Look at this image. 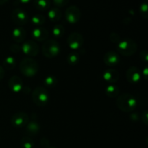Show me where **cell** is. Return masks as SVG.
Wrapping results in <instances>:
<instances>
[{
  "label": "cell",
  "instance_id": "cell-25",
  "mask_svg": "<svg viewBox=\"0 0 148 148\" xmlns=\"http://www.w3.org/2000/svg\"><path fill=\"white\" fill-rule=\"evenodd\" d=\"M20 145L23 148H33L34 147V142L30 137H23L20 140Z\"/></svg>",
  "mask_w": 148,
  "mask_h": 148
},
{
  "label": "cell",
  "instance_id": "cell-31",
  "mask_svg": "<svg viewBox=\"0 0 148 148\" xmlns=\"http://www.w3.org/2000/svg\"><path fill=\"white\" fill-rule=\"evenodd\" d=\"M140 57L142 60H143L144 62H147L148 61V53H147V51L144 50V51H143L140 52Z\"/></svg>",
  "mask_w": 148,
  "mask_h": 148
},
{
  "label": "cell",
  "instance_id": "cell-39",
  "mask_svg": "<svg viewBox=\"0 0 148 148\" xmlns=\"http://www.w3.org/2000/svg\"><path fill=\"white\" fill-rule=\"evenodd\" d=\"M48 148H57V147H48Z\"/></svg>",
  "mask_w": 148,
  "mask_h": 148
},
{
  "label": "cell",
  "instance_id": "cell-22",
  "mask_svg": "<svg viewBox=\"0 0 148 148\" xmlns=\"http://www.w3.org/2000/svg\"><path fill=\"white\" fill-rule=\"evenodd\" d=\"M43 83H44L45 86L47 87V88H53L57 85V78L55 76H53V75H49L44 79Z\"/></svg>",
  "mask_w": 148,
  "mask_h": 148
},
{
  "label": "cell",
  "instance_id": "cell-38",
  "mask_svg": "<svg viewBox=\"0 0 148 148\" xmlns=\"http://www.w3.org/2000/svg\"><path fill=\"white\" fill-rule=\"evenodd\" d=\"M8 1L9 0H0V5H2V4H6Z\"/></svg>",
  "mask_w": 148,
  "mask_h": 148
},
{
  "label": "cell",
  "instance_id": "cell-34",
  "mask_svg": "<svg viewBox=\"0 0 148 148\" xmlns=\"http://www.w3.org/2000/svg\"><path fill=\"white\" fill-rule=\"evenodd\" d=\"M130 117H131L132 120V121H137L139 120V114H137V113L131 114Z\"/></svg>",
  "mask_w": 148,
  "mask_h": 148
},
{
  "label": "cell",
  "instance_id": "cell-8",
  "mask_svg": "<svg viewBox=\"0 0 148 148\" xmlns=\"http://www.w3.org/2000/svg\"><path fill=\"white\" fill-rule=\"evenodd\" d=\"M28 114L25 112H18L14 114L11 118L12 125L16 128H22L27 125L28 123Z\"/></svg>",
  "mask_w": 148,
  "mask_h": 148
},
{
  "label": "cell",
  "instance_id": "cell-30",
  "mask_svg": "<svg viewBox=\"0 0 148 148\" xmlns=\"http://www.w3.org/2000/svg\"><path fill=\"white\" fill-rule=\"evenodd\" d=\"M110 39L114 43H119L120 41V36L115 33H112L110 35Z\"/></svg>",
  "mask_w": 148,
  "mask_h": 148
},
{
  "label": "cell",
  "instance_id": "cell-5",
  "mask_svg": "<svg viewBox=\"0 0 148 148\" xmlns=\"http://www.w3.org/2000/svg\"><path fill=\"white\" fill-rule=\"evenodd\" d=\"M137 50V45L132 39L120 40L117 44V51L121 55L125 56H130L134 54Z\"/></svg>",
  "mask_w": 148,
  "mask_h": 148
},
{
  "label": "cell",
  "instance_id": "cell-16",
  "mask_svg": "<svg viewBox=\"0 0 148 148\" xmlns=\"http://www.w3.org/2000/svg\"><path fill=\"white\" fill-rule=\"evenodd\" d=\"M40 126L38 121L36 120H32V121H29L27 125L25 126V132L28 135L34 136L38 133L40 131Z\"/></svg>",
  "mask_w": 148,
  "mask_h": 148
},
{
  "label": "cell",
  "instance_id": "cell-10",
  "mask_svg": "<svg viewBox=\"0 0 148 148\" xmlns=\"http://www.w3.org/2000/svg\"><path fill=\"white\" fill-rule=\"evenodd\" d=\"M21 51L28 56H36L39 53V47L34 40H29L25 42L21 46Z\"/></svg>",
  "mask_w": 148,
  "mask_h": 148
},
{
  "label": "cell",
  "instance_id": "cell-9",
  "mask_svg": "<svg viewBox=\"0 0 148 148\" xmlns=\"http://www.w3.org/2000/svg\"><path fill=\"white\" fill-rule=\"evenodd\" d=\"M11 18L13 23L19 26L24 25L28 21L27 14L21 9H14L12 12Z\"/></svg>",
  "mask_w": 148,
  "mask_h": 148
},
{
  "label": "cell",
  "instance_id": "cell-35",
  "mask_svg": "<svg viewBox=\"0 0 148 148\" xmlns=\"http://www.w3.org/2000/svg\"><path fill=\"white\" fill-rule=\"evenodd\" d=\"M143 76H144L145 79H147V76H148V68H147V66H145V67L143 69Z\"/></svg>",
  "mask_w": 148,
  "mask_h": 148
},
{
  "label": "cell",
  "instance_id": "cell-37",
  "mask_svg": "<svg viewBox=\"0 0 148 148\" xmlns=\"http://www.w3.org/2000/svg\"><path fill=\"white\" fill-rule=\"evenodd\" d=\"M18 1H20V3H22V4H28V3H30L32 0H18Z\"/></svg>",
  "mask_w": 148,
  "mask_h": 148
},
{
  "label": "cell",
  "instance_id": "cell-18",
  "mask_svg": "<svg viewBox=\"0 0 148 148\" xmlns=\"http://www.w3.org/2000/svg\"><path fill=\"white\" fill-rule=\"evenodd\" d=\"M62 13L61 10L57 7H54L51 10H49L48 12V17L51 20L52 22H58L62 18Z\"/></svg>",
  "mask_w": 148,
  "mask_h": 148
},
{
  "label": "cell",
  "instance_id": "cell-14",
  "mask_svg": "<svg viewBox=\"0 0 148 148\" xmlns=\"http://www.w3.org/2000/svg\"><path fill=\"white\" fill-rule=\"evenodd\" d=\"M103 62L107 66H114L119 63L120 58L116 52L110 51L106 52L104 55Z\"/></svg>",
  "mask_w": 148,
  "mask_h": 148
},
{
  "label": "cell",
  "instance_id": "cell-7",
  "mask_svg": "<svg viewBox=\"0 0 148 148\" xmlns=\"http://www.w3.org/2000/svg\"><path fill=\"white\" fill-rule=\"evenodd\" d=\"M84 43V38L82 35L77 32H73L69 35L67 38V44L71 49L78 50L82 46Z\"/></svg>",
  "mask_w": 148,
  "mask_h": 148
},
{
  "label": "cell",
  "instance_id": "cell-21",
  "mask_svg": "<svg viewBox=\"0 0 148 148\" xmlns=\"http://www.w3.org/2000/svg\"><path fill=\"white\" fill-rule=\"evenodd\" d=\"M66 60H67V63L69 65H76L79 63V54L78 52L77 51H72L71 53H69L68 54L67 58H66Z\"/></svg>",
  "mask_w": 148,
  "mask_h": 148
},
{
  "label": "cell",
  "instance_id": "cell-20",
  "mask_svg": "<svg viewBox=\"0 0 148 148\" xmlns=\"http://www.w3.org/2000/svg\"><path fill=\"white\" fill-rule=\"evenodd\" d=\"M119 88L115 85H109L105 90L106 94L109 98H115L119 93Z\"/></svg>",
  "mask_w": 148,
  "mask_h": 148
},
{
  "label": "cell",
  "instance_id": "cell-13",
  "mask_svg": "<svg viewBox=\"0 0 148 148\" xmlns=\"http://www.w3.org/2000/svg\"><path fill=\"white\" fill-rule=\"evenodd\" d=\"M31 34L32 37L34 40L40 42L46 41L49 36V31L46 28L41 27H36V28L33 29L32 30Z\"/></svg>",
  "mask_w": 148,
  "mask_h": 148
},
{
  "label": "cell",
  "instance_id": "cell-11",
  "mask_svg": "<svg viewBox=\"0 0 148 148\" xmlns=\"http://www.w3.org/2000/svg\"><path fill=\"white\" fill-rule=\"evenodd\" d=\"M126 77L130 83L135 84L140 82L141 79V73L139 68L134 66H130L126 72Z\"/></svg>",
  "mask_w": 148,
  "mask_h": 148
},
{
  "label": "cell",
  "instance_id": "cell-15",
  "mask_svg": "<svg viewBox=\"0 0 148 148\" xmlns=\"http://www.w3.org/2000/svg\"><path fill=\"white\" fill-rule=\"evenodd\" d=\"M103 79L108 83H115L119 79V74L114 69H106L103 73Z\"/></svg>",
  "mask_w": 148,
  "mask_h": 148
},
{
  "label": "cell",
  "instance_id": "cell-24",
  "mask_svg": "<svg viewBox=\"0 0 148 148\" xmlns=\"http://www.w3.org/2000/svg\"><path fill=\"white\" fill-rule=\"evenodd\" d=\"M64 27L61 24L56 25L53 26V29H52V34L56 38H60L63 36L64 34Z\"/></svg>",
  "mask_w": 148,
  "mask_h": 148
},
{
  "label": "cell",
  "instance_id": "cell-19",
  "mask_svg": "<svg viewBox=\"0 0 148 148\" xmlns=\"http://www.w3.org/2000/svg\"><path fill=\"white\" fill-rule=\"evenodd\" d=\"M33 5L37 10L43 11L50 7V0H33Z\"/></svg>",
  "mask_w": 148,
  "mask_h": 148
},
{
  "label": "cell",
  "instance_id": "cell-1",
  "mask_svg": "<svg viewBox=\"0 0 148 148\" xmlns=\"http://www.w3.org/2000/svg\"><path fill=\"white\" fill-rule=\"evenodd\" d=\"M116 106L121 111L129 113L135 110L137 106V98L130 93H123L116 99Z\"/></svg>",
  "mask_w": 148,
  "mask_h": 148
},
{
  "label": "cell",
  "instance_id": "cell-2",
  "mask_svg": "<svg viewBox=\"0 0 148 148\" xmlns=\"http://www.w3.org/2000/svg\"><path fill=\"white\" fill-rule=\"evenodd\" d=\"M39 66L38 62L31 57H25L20 63V70L24 76L32 77L38 72Z\"/></svg>",
  "mask_w": 148,
  "mask_h": 148
},
{
  "label": "cell",
  "instance_id": "cell-28",
  "mask_svg": "<svg viewBox=\"0 0 148 148\" xmlns=\"http://www.w3.org/2000/svg\"><path fill=\"white\" fill-rule=\"evenodd\" d=\"M55 5L58 7H63L69 3V0H53Z\"/></svg>",
  "mask_w": 148,
  "mask_h": 148
},
{
  "label": "cell",
  "instance_id": "cell-6",
  "mask_svg": "<svg viewBox=\"0 0 148 148\" xmlns=\"http://www.w3.org/2000/svg\"><path fill=\"white\" fill-rule=\"evenodd\" d=\"M66 21L70 24H76L81 18V12L79 7L75 5L69 6L65 12Z\"/></svg>",
  "mask_w": 148,
  "mask_h": 148
},
{
  "label": "cell",
  "instance_id": "cell-12",
  "mask_svg": "<svg viewBox=\"0 0 148 148\" xmlns=\"http://www.w3.org/2000/svg\"><path fill=\"white\" fill-rule=\"evenodd\" d=\"M8 86L10 90L12 91L13 92L18 93L23 90V82L20 77L14 75L9 80Z\"/></svg>",
  "mask_w": 148,
  "mask_h": 148
},
{
  "label": "cell",
  "instance_id": "cell-26",
  "mask_svg": "<svg viewBox=\"0 0 148 148\" xmlns=\"http://www.w3.org/2000/svg\"><path fill=\"white\" fill-rule=\"evenodd\" d=\"M31 22L35 25H41L46 22V18L42 14H35L31 18Z\"/></svg>",
  "mask_w": 148,
  "mask_h": 148
},
{
  "label": "cell",
  "instance_id": "cell-23",
  "mask_svg": "<svg viewBox=\"0 0 148 148\" xmlns=\"http://www.w3.org/2000/svg\"><path fill=\"white\" fill-rule=\"evenodd\" d=\"M3 64L7 69H13L16 66V59L13 56H7L3 61Z\"/></svg>",
  "mask_w": 148,
  "mask_h": 148
},
{
  "label": "cell",
  "instance_id": "cell-29",
  "mask_svg": "<svg viewBox=\"0 0 148 148\" xmlns=\"http://www.w3.org/2000/svg\"><path fill=\"white\" fill-rule=\"evenodd\" d=\"M142 121L144 123L145 125H148V111L147 110H145L142 113Z\"/></svg>",
  "mask_w": 148,
  "mask_h": 148
},
{
  "label": "cell",
  "instance_id": "cell-32",
  "mask_svg": "<svg viewBox=\"0 0 148 148\" xmlns=\"http://www.w3.org/2000/svg\"><path fill=\"white\" fill-rule=\"evenodd\" d=\"M10 50L13 52V53H18L21 51V46H20L17 44H12L10 46Z\"/></svg>",
  "mask_w": 148,
  "mask_h": 148
},
{
  "label": "cell",
  "instance_id": "cell-27",
  "mask_svg": "<svg viewBox=\"0 0 148 148\" xmlns=\"http://www.w3.org/2000/svg\"><path fill=\"white\" fill-rule=\"evenodd\" d=\"M140 13L144 18L147 19L148 17V5L146 2H143L140 4Z\"/></svg>",
  "mask_w": 148,
  "mask_h": 148
},
{
  "label": "cell",
  "instance_id": "cell-4",
  "mask_svg": "<svg viewBox=\"0 0 148 148\" xmlns=\"http://www.w3.org/2000/svg\"><path fill=\"white\" fill-rule=\"evenodd\" d=\"M61 51L59 43L54 39L46 40L42 46V52L46 58H54L59 55Z\"/></svg>",
  "mask_w": 148,
  "mask_h": 148
},
{
  "label": "cell",
  "instance_id": "cell-33",
  "mask_svg": "<svg viewBox=\"0 0 148 148\" xmlns=\"http://www.w3.org/2000/svg\"><path fill=\"white\" fill-rule=\"evenodd\" d=\"M40 145H41V147L43 148H48L50 147L49 146V141L46 138H44V137L40 140Z\"/></svg>",
  "mask_w": 148,
  "mask_h": 148
},
{
  "label": "cell",
  "instance_id": "cell-3",
  "mask_svg": "<svg viewBox=\"0 0 148 148\" xmlns=\"http://www.w3.org/2000/svg\"><path fill=\"white\" fill-rule=\"evenodd\" d=\"M50 99L49 91L45 87L38 86L32 92V100L36 106L40 107L45 106Z\"/></svg>",
  "mask_w": 148,
  "mask_h": 148
},
{
  "label": "cell",
  "instance_id": "cell-36",
  "mask_svg": "<svg viewBox=\"0 0 148 148\" xmlns=\"http://www.w3.org/2000/svg\"><path fill=\"white\" fill-rule=\"evenodd\" d=\"M4 74H5V72H4V67L1 66H0V81L4 78Z\"/></svg>",
  "mask_w": 148,
  "mask_h": 148
},
{
  "label": "cell",
  "instance_id": "cell-17",
  "mask_svg": "<svg viewBox=\"0 0 148 148\" xmlns=\"http://www.w3.org/2000/svg\"><path fill=\"white\" fill-rule=\"evenodd\" d=\"M12 38L16 43H22L25 40L26 37V31L24 28L22 27H17L13 30L12 33Z\"/></svg>",
  "mask_w": 148,
  "mask_h": 148
}]
</instances>
